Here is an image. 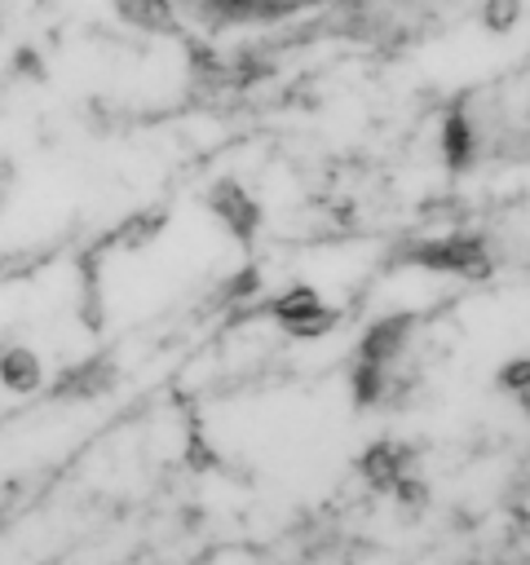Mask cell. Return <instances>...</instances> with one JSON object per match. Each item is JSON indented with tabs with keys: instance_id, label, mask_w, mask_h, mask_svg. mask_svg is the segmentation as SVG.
Masks as SVG:
<instances>
[{
	"instance_id": "obj_5",
	"label": "cell",
	"mask_w": 530,
	"mask_h": 565,
	"mask_svg": "<svg viewBox=\"0 0 530 565\" xmlns=\"http://www.w3.org/2000/svg\"><path fill=\"white\" fill-rule=\"evenodd\" d=\"M110 384H115V366H110L106 358H93V362L66 366L53 393H57V397H71V402H93V397H102Z\"/></svg>"
},
{
	"instance_id": "obj_4",
	"label": "cell",
	"mask_w": 530,
	"mask_h": 565,
	"mask_svg": "<svg viewBox=\"0 0 530 565\" xmlns=\"http://www.w3.org/2000/svg\"><path fill=\"white\" fill-rule=\"evenodd\" d=\"M115 18H124L128 26L146 31V35H172L181 26V13L172 0H110Z\"/></svg>"
},
{
	"instance_id": "obj_6",
	"label": "cell",
	"mask_w": 530,
	"mask_h": 565,
	"mask_svg": "<svg viewBox=\"0 0 530 565\" xmlns=\"http://www.w3.org/2000/svg\"><path fill=\"white\" fill-rule=\"evenodd\" d=\"M0 384L13 393H35L44 384V366L35 358V349L26 344H4L0 349Z\"/></svg>"
},
{
	"instance_id": "obj_8",
	"label": "cell",
	"mask_w": 530,
	"mask_h": 565,
	"mask_svg": "<svg viewBox=\"0 0 530 565\" xmlns=\"http://www.w3.org/2000/svg\"><path fill=\"white\" fill-rule=\"evenodd\" d=\"M521 18V0H481V22L490 31H512Z\"/></svg>"
},
{
	"instance_id": "obj_3",
	"label": "cell",
	"mask_w": 530,
	"mask_h": 565,
	"mask_svg": "<svg viewBox=\"0 0 530 565\" xmlns=\"http://www.w3.org/2000/svg\"><path fill=\"white\" fill-rule=\"evenodd\" d=\"M208 212L234 234V238H256L261 230V203L239 185V181H216L208 190Z\"/></svg>"
},
{
	"instance_id": "obj_9",
	"label": "cell",
	"mask_w": 530,
	"mask_h": 565,
	"mask_svg": "<svg viewBox=\"0 0 530 565\" xmlns=\"http://www.w3.org/2000/svg\"><path fill=\"white\" fill-rule=\"evenodd\" d=\"M40 260H44V252H35V247H22V252H4V256H0V274H4V278H22V274L40 269Z\"/></svg>"
},
{
	"instance_id": "obj_2",
	"label": "cell",
	"mask_w": 530,
	"mask_h": 565,
	"mask_svg": "<svg viewBox=\"0 0 530 565\" xmlns=\"http://www.w3.org/2000/svg\"><path fill=\"white\" fill-rule=\"evenodd\" d=\"M358 477L380 490V494H393L406 477H415V450L402 446V441H371L358 459Z\"/></svg>"
},
{
	"instance_id": "obj_7",
	"label": "cell",
	"mask_w": 530,
	"mask_h": 565,
	"mask_svg": "<svg viewBox=\"0 0 530 565\" xmlns=\"http://www.w3.org/2000/svg\"><path fill=\"white\" fill-rule=\"evenodd\" d=\"M495 380H499V388H504V393H512V397L530 402V353H526V358H512V362H504Z\"/></svg>"
},
{
	"instance_id": "obj_1",
	"label": "cell",
	"mask_w": 530,
	"mask_h": 565,
	"mask_svg": "<svg viewBox=\"0 0 530 565\" xmlns=\"http://www.w3.org/2000/svg\"><path fill=\"white\" fill-rule=\"evenodd\" d=\"M269 318L296 335V340H314V335H327L336 322H340V309H331L314 287H287L283 296H269L265 300Z\"/></svg>"
}]
</instances>
